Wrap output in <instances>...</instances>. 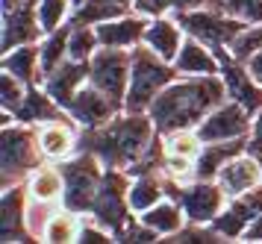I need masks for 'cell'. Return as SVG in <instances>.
<instances>
[{"label":"cell","instance_id":"obj_8","mask_svg":"<svg viewBox=\"0 0 262 244\" xmlns=\"http://www.w3.org/2000/svg\"><path fill=\"white\" fill-rule=\"evenodd\" d=\"M250 112L236 100H224L218 103L198 124V136L203 139V144H212V141H233V139H248L250 129H253V121H250Z\"/></svg>","mask_w":262,"mask_h":244},{"label":"cell","instance_id":"obj_22","mask_svg":"<svg viewBox=\"0 0 262 244\" xmlns=\"http://www.w3.org/2000/svg\"><path fill=\"white\" fill-rule=\"evenodd\" d=\"M27 191L33 200H48V203H62L65 194V174L59 165H38L27 176Z\"/></svg>","mask_w":262,"mask_h":244},{"label":"cell","instance_id":"obj_1","mask_svg":"<svg viewBox=\"0 0 262 244\" xmlns=\"http://www.w3.org/2000/svg\"><path fill=\"white\" fill-rule=\"evenodd\" d=\"M227 100V85L218 74L174 80L154 97L147 115L165 136L174 129H194L218 103Z\"/></svg>","mask_w":262,"mask_h":244},{"label":"cell","instance_id":"obj_9","mask_svg":"<svg viewBox=\"0 0 262 244\" xmlns=\"http://www.w3.org/2000/svg\"><path fill=\"white\" fill-rule=\"evenodd\" d=\"M68 115L80 124V127L85 129H97L103 127V124H109L115 115H121L124 112V106H118L109 94H103L97 85H92V82H85L80 92L74 94V100L68 103V109H65Z\"/></svg>","mask_w":262,"mask_h":244},{"label":"cell","instance_id":"obj_29","mask_svg":"<svg viewBox=\"0 0 262 244\" xmlns=\"http://www.w3.org/2000/svg\"><path fill=\"white\" fill-rule=\"evenodd\" d=\"M162 147H165V156L198 162V156L203 150V139L198 136V129H174V132L162 136Z\"/></svg>","mask_w":262,"mask_h":244},{"label":"cell","instance_id":"obj_13","mask_svg":"<svg viewBox=\"0 0 262 244\" xmlns=\"http://www.w3.org/2000/svg\"><path fill=\"white\" fill-rule=\"evenodd\" d=\"M215 183L224 188L227 197H238L250 188L262 186V162L253 153H238L221 168V174L215 176Z\"/></svg>","mask_w":262,"mask_h":244},{"label":"cell","instance_id":"obj_25","mask_svg":"<svg viewBox=\"0 0 262 244\" xmlns=\"http://www.w3.org/2000/svg\"><path fill=\"white\" fill-rule=\"evenodd\" d=\"M62 112H65V109H62L45 88L38 92V85H30L24 106L15 112V118H18V121H27V124H45V121L62 118Z\"/></svg>","mask_w":262,"mask_h":244},{"label":"cell","instance_id":"obj_39","mask_svg":"<svg viewBox=\"0 0 262 244\" xmlns=\"http://www.w3.org/2000/svg\"><path fill=\"white\" fill-rule=\"evenodd\" d=\"M248 153H253L256 159H262V109L253 115V129H250Z\"/></svg>","mask_w":262,"mask_h":244},{"label":"cell","instance_id":"obj_37","mask_svg":"<svg viewBox=\"0 0 262 244\" xmlns=\"http://www.w3.org/2000/svg\"><path fill=\"white\" fill-rule=\"evenodd\" d=\"M133 6L144 18H159L168 9H174V0H133Z\"/></svg>","mask_w":262,"mask_h":244},{"label":"cell","instance_id":"obj_42","mask_svg":"<svg viewBox=\"0 0 262 244\" xmlns=\"http://www.w3.org/2000/svg\"><path fill=\"white\" fill-rule=\"evenodd\" d=\"M203 6H209V0H174L177 12H191V9H203Z\"/></svg>","mask_w":262,"mask_h":244},{"label":"cell","instance_id":"obj_10","mask_svg":"<svg viewBox=\"0 0 262 244\" xmlns=\"http://www.w3.org/2000/svg\"><path fill=\"white\" fill-rule=\"evenodd\" d=\"M180 206L189 224H212L227 206V194L215 180H191V186H183Z\"/></svg>","mask_w":262,"mask_h":244},{"label":"cell","instance_id":"obj_11","mask_svg":"<svg viewBox=\"0 0 262 244\" xmlns=\"http://www.w3.org/2000/svg\"><path fill=\"white\" fill-rule=\"evenodd\" d=\"M262 212V186L250 188L238 197H230L221 215L212 221V230L221 238H245L248 227L253 224V218Z\"/></svg>","mask_w":262,"mask_h":244},{"label":"cell","instance_id":"obj_32","mask_svg":"<svg viewBox=\"0 0 262 244\" xmlns=\"http://www.w3.org/2000/svg\"><path fill=\"white\" fill-rule=\"evenodd\" d=\"M62 209V203H48V200H33L27 203V233L33 238H45V230H48L50 218Z\"/></svg>","mask_w":262,"mask_h":244},{"label":"cell","instance_id":"obj_18","mask_svg":"<svg viewBox=\"0 0 262 244\" xmlns=\"http://www.w3.org/2000/svg\"><path fill=\"white\" fill-rule=\"evenodd\" d=\"M74 118H53L38 124V147L45 159H68L77 150V129L71 124Z\"/></svg>","mask_w":262,"mask_h":244},{"label":"cell","instance_id":"obj_41","mask_svg":"<svg viewBox=\"0 0 262 244\" xmlns=\"http://www.w3.org/2000/svg\"><path fill=\"white\" fill-rule=\"evenodd\" d=\"M245 241H262V212L253 218V224L248 227V233H245Z\"/></svg>","mask_w":262,"mask_h":244},{"label":"cell","instance_id":"obj_40","mask_svg":"<svg viewBox=\"0 0 262 244\" xmlns=\"http://www.w3.org/2000/svg\"><path fill=\"white\" fill-rule=\"evenodd\" d=\"M245 68H248V71H250V77H253V80L262 85V50L256 53V56H250L248 62H245Z\"/></svg>","mask_w":262,"mask_h":244},{"label":"cell","instance_id":"obj_6","mask_svg":"<svg viewBox=\"0 0 262 244\" xmlns=\"http://www.w3.org/2000/svg\"><path fill=\"white\" fill-rule=\"evenodd\" d=\"M130 68L133 56L124 47H97L95 56L89 59V82L109 94L118 106H124L130 92Z\"/></svg>","mask_w":262,"mask_h":244},{"label":"cell","instance_id":"obj_27","mask_svg":"<svg viewBox=\"0 0 262 244\" xmlns=\"http://www.w3.org/2000/svg\"><path fill=\"white\" fill-rule=\"evenodd\" d=\"M127 15V6H121L118 0H85L83 6L71 12V24H83V27H97L103 21Z\"/></svg>","mask_w":262,"mask_h":244},{"label":"cell","instance_id":"obj_36","mask_svg":"<svg viewBox=\"0 0 262 244\" xmlns=\"http://www.w3.org/2000/svg\"><path fill=\"white\" fill-rule=\"evenodd\" d=\"M156 238H159V233L150 230L144 221L127 224V227L121 230V235H118V241H156Z\"/></svg>","mask_w":262,"mask_h":244},{"label":"cell","instance_id":"obj_3","mask_svg":"<svg viewBox=\"0 0 262 244\" xmlns=\"http://www.w3.org/2000/svg\"><path fill=\"white\" fill-rule=\"evenodd\" d=\"M130 56H133L130 92H127V100H124V112H147L156 94L165 85H171L180 74L171 62H165L159 53H154L144 41L133 47Z\"/></svg>","mask_w":262,"mask_h":244},{"label":"cell","instance_id":"obj_21","mask_svg":"<svg viewBox=\"0 0 262 244\" xmlns=\"http://www.w3.org/2000/svg\"><path fill=\"white\" fill-rule=\"evenodd\" d=\"M248 150V139H233V141H212V144H203L201 156L194 162V180H215L221 174L233 156Z\"/></svg>","mask_w":262,"mask_h":244},{"label":"cell","instance_id":"obj_38","mask_svg":"<svg viewBox=\"0 0 262 244\" xmlns=\"http://www.w3.org/2000/svg\"><path fill=\"white\" fill-rule=\"evenodd\" d=\"M77 241H83V244H106L112 241V233H109L106 227H100L97 221L92 224H83V230H80V238Z\"/></svg>","mask_w":262,"mask_h":244},{"label":"cell","instance_id":"obj_15","mask_svg":"<svg viewBox=\"0 0 262 244\" xmlns=\"http://www.w3.org/2000/svg\"><path fill=\"white\" fill-rule=\"evenodd\" d=\"M221 80L227 85V97L230 100H236L248 109L250 115H256L262 109V85L253 77H250V71L236 62V59H227L224 68H221Z\"/></svg>","mask_w":262,"mask_h":244},{"label":"cell","instance_id":"obj_43","mask_svg":"<svg viewBox=\"0 0 262 244\" xmlns=\"http://www.w3.org/2000/svg\"><path fill=\"white\" fill-rule=\"evenodd\" d=\"M21 3H24V0H3V12H6V9H15V6H21Z\"/></svg>","mask_w":262,"mask_h":244},{"label":"cell","instance_id":"obj_12","mask_svg":"<svg viewBox=\"0 0 262 244\" xmlns=\"http://www.w3.org/2000/svg\"><path fill=\"white\" fill-rule=\"evenodd\" d=\"M38 33H45L38 21V0H24L21 6L3 12V53L21 45H33Z\"/></svg>","mask_w":262,"mask_h":244},{"label":"cell","instance_id":"obj_20","mask_svg":"<svg viewBox=\"0 0 262 244\" xmlns=\"http://www.w3.org/2000/svg\"><path fill=\"white\" fill-rule=\"evenodd\" d=\"M27 194L24 188L18 186H6L3 188V218H0V235L3 241H24L27 235Z\"/></svg>","mask_w":262,"mask_h":244},{"label":"cell","instance_id":"obj_23","mask_svg":"<svg viewBox=\"0 0 262 244\" xmlns=\"http://www.w3.org/2000/svg\"><path fill=\"white\" fill-rule=\"evenodd\" d=\"M3 71L15 74V77L24 80L27 85H38V82H45L36 45H21V47H15V50H6V53H3Z\"/></svg>","mask_w":262,"mask_h":244},{"label":"cell","instance_id":"obj_17","mask_svg":"<svg viewBox=\"0 0 262 244\" xmlns=\"http://www.w3.org/2000/svg\"><path fill=\"white\" fill-rule=\"evenodd\" d=\"M147 24L150 18L144 15H121V18H112V21L97 24V38H100V47H136L144 41V33H147Z\"/></svg>","mask_w":262,"mask_h":244},{"label":"cell","instance_id":"obj_30","mask_svg":"<svg viewBox=\"0 0 262 244\" xmlns=\"http://www.w3.org/2000/svg\"><path fill=\"white\" fill-rule=\"evenodd\" d=\"M80 230H83V221L77 218V212L65 209L62 206L53 218H50L48 230H45V238L41 241H50V244H68V241H77L80 238Z\"/></svg>","mask_w":262,"mask_h":244},{"label":"cell","instance_id":"obj_26","mask_svg":"<svg viewBox=\"0 0 262 244\" xmlns=\"http://www.w3.org/2000/svg\"><path fill=\"white\" fill-rule=\"evenodd\" d=\"M162 197H165V188H162V180L156 174H139L130 183V191H127V203H130V209L139 212V215H142L144 209L156 206Z\"/></svg>","mask_w":262,"mask_h":244},{"label":"cell","instance_id":"obj_2","mask_svg":"<svg viewBox=\"0 0 262 244\" xmlns=\"http://www.w3.org/2000/svg\"><path fill=\"white\" fill-rule=\"evenodd\" d=\"M159 136L154 118L144 112H124L97 129H85L83 150H92L106 168H130L142 159Z\"/></svg>","mask_w":262,"mask_h":244},{"label":"cell","instance_id":"obj_44","mask_svg":"<svg viewBox=\"0 0 262 244\" xmlns=\"http://www.w3.org/2000/svg\"><path fill=\"white\" fill-rule=\"evenodd\" d=\"M83 3H85V0H71V6H74V9H77V6H83Z\"/></svg>","mask_w":262,"mask_h":244},{"label":"cell","instance_id":"obj_4","mask_svg":"<svg viewBox=\"0 0 262 244\" xmlns=\"http://www.w3.org/2000/svg\"><path fill=\"white\" fill-rule=\"evenodd\" d=\"M62 174H65V194H62V206L65 209L83 212L92 209V203L97 197V188H100V180H103V171L106 165L97 159L92 150L74 153L68 159H62Z\"/></svg>","mask_w":262,"mask_h":244},{"label":"cell","instance_id":"obj_19","mask_svg":"<svg viewBox=\"0 0 262 244\" xmlns=\"http://www.w3.org/2000/svg\"><path fill=\"white\" fill-rule=\"evenodd\" d=\"M183 41H186V30H183V24H180V21L165 18V15L150 18V24H147V33H144V45L150 47L154 53H159L165 62H171V65H174V59H177Z\"/></svg>","mask_w":262,"mask_h":244},{"label":"cell","instance_id":"obj_35","mask_svg":"<svg viewBox=\"0 0 262 244\" xmlns=\"http://www.w3.org/2000/svg\"><path fill=\"white\" fill-rule=\"evenodd\" d=\"M0 85H3V112H9V115H12V112H18V109L24 106L30 85H27L24 80H18L15 74H9V71H3Z\"/></svg>","mask_w":262,"mask_h":244},{"label":"cell","instance_id":"obj_33","mask_svg":"<svg viewBox=\"0 0 262 244\" xmlns=\"http://www.w3.org/2000/svg\"><path fill=\"white\" fill-rule=\"evenodd\" d=\"M259 50H262V24H248V27L233 38V45H230V56L245 65V62H248L250 56H256Z\"/></svg>","mask_w":262,"mask_h":244},{"label":"cell","instance_id":"obj_31","mask_svg":"<svg viewBox=\"0 0 262 244\" xmlns=\"http://www.w3.org/2000/svg\"><path fill=\"white\" fill-rule=\"evenodd\" d=\"M97 47H100L97 30H92V27H83V24H71V35H68V59L89 62V59L95 56Z\"/></svg>","mask_w":262,"mask_h":244},{"label":"cell","instance_id":"obj_28","mask_svg":"<svg viewBox=\"0 0 262 244\" xmlns=\"http://www.w3.org/2000/svg\"><path fill=\"white\" fill-rule=\"evenodd\" d=\"M68 35H71V27H59V30L45 35V41L38 45V62H41V74L45 77L68 59Z\"/></svg>","mask_w":262,"mask_h":244},{"label":"cell","instance_id":"obj_16","mask_svg":"<svg viewBox=\"0 0 262 244\" xmlns=\"http://www.w3.org/2000/svg\"><path fill=\"white\" fill-rule=\"evenodd\" d=\"M174 68H177L180 77H209V74H221L224 65L206 41L189 35L180 47L177 59H174Z\"/></svg>","mask_w":262,"mask_h":244},{"label":"cell","instance_id":"obj_34","mask_svg":"<svg viewBox=\"0 0 262 244\" xmlns=\"http://www.w3.org/2000/svg\"><path fill=\"white\" fill-rule=\"evenodd\" d=\"M71 0H38V21L45 33H53L65 27V21H71Z\"/></svg>","mask_w":262,"mask_h":244},{"label":"cell","instance_id":"obj_7","mask_svg":"<svg viewBox=\"0 0 262 244\" xmlns=\"http://www.w3.org/2000/svg\"><path fill=\"white\" fill-rule=\"evenodd\" d=\"M177 21L183 24V30L194 38H201L206 45L218 50V47H230L233 38H236L248 24L227 15V12H218L212 6H203V9H191V12H177Z\"/></svg>","mask_w":262,"mask_h":244},{"label":"cell","instance_id":"obj_24","mask_svg":"<svg viewBox=\"0 0 262 244\" xmlns=\"http://www.w3.org/2000/svg\"><path fill=\"white\" fill-rule=\"evenodd\" d=\"M139 221H144L159 235H174L186 227L189 218H186V212H183V206H180L177 200H159L156 206H150V209H144L139 215Z\"/></svg>","mask_w":262,"mask_h":244},{"label":"cell","instance_id":"obj_14","mask_svg":"<svg viewBox=\"0 0 262 244\" xmlns=\"http://www.w3.org/2000/svg\"><path fill=\"white\" fill-rule=\"evenodd\" d=\"M85 82H89V62H77V59H65L56 71H50L45 82H41V88L62 106V109H68V103L74 100V94L83 88Z\"/></svg>","mask_w":262,"mask_h":244},{"label":"cell","instance_id":"obj_5","mask_svg":"<svg viewBox=\"0 0 262 244\" xmlns=\"http://www.w3.org/2000/svg\"><path fill=\"white\" fill-rule=\"evenodd\" d=\"M38 127L30 124H3V188L21 183L38 168Z\"/></svg>","mask_w":262,"mask_h":244}]
</instances>
